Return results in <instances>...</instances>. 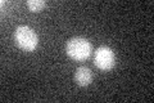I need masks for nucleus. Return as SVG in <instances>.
<instances>
[{
	"mask_svg": "<svg viewBox=\"0 0 154 103\" xmlns=\"http://www.w3.org/2000/svg\"><path fill=\"white\" fill-rule=\"evenodd\" d=\"M95 66L100 68V70H110L114 63H116V54L113 52V49L108 45H100L95 52L94 57Z\"/></svg>",
	"mask_w": 154,
	"mask_h": 103,
	"instance_id": "obj_3",
	"label": "nucleus"
},
{
	"mask_svg": "<svg viewBox=\"0 0 154 103\" xmlns=\"http://www.w3.org/2000/svg\"><path fill=\"white\" fill-rule=\"evenodd\" d=\"M14 39L17 45L25 52H33L38 45V36L36 31L26 24H21L16 28Z\"/></svg>",
	"mask_w": 154,
	"mask_h": 103,
	"instance_id": "obj_2",
	"label": "nucleus"
},
{
	"mask_svg": "<svg viewBox=\"0 0 154 103\" xmlns=\"http://www.w3.org/2000/svg\"><path fill=\"white\" fill-rule=\"evenodd\" d=\"M45 2L42 0H28L27 2V7L31 12H40L42 11V8L45 7Z\"/></svg>",
	"mask_w": 154,
	"mask_h": 103,
	"instance_id": "obj_5",
	"label": "nucleus"
},
{
	"mask_svg": "<svg viewBox=\"0 0 154 103\" xmlns=\"http://www.w3.org/2000/svg\"><path fill=\"white\" fill-rule=\"evenodd\" d=\"M93 50V45L91 43L82 36H75L67 41L66 52L72 60L76 61H85L89 58Z\"/></svg>",
	"mask_w": 154,
	"mask_h": 103,
	"instance_id": "obj_1",
	"label": "nucleus"
},
{
	"mask_svg": "<svg viewBox=\"0 0 154 103\" xmlns=\"http://www.w3.org/2000/svg\"><path fill=\"white\" fill-rule=\"evenodd\" d=\"M75 80L81 86H88L93 81V72H91L89 67L80 66V67H77V70L75 72Z\"/></svg>",
	"mask_w": 154,
	"mask_h": 103,
	"instance_id": "obj_4",
	"label": "nucleus"
}]
</instances>
